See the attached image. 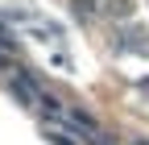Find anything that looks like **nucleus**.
I'll return each mask as SVG.
<instances>
[{
    "label": "nucleus",
    "mask_w": 149,
    "mask_h": 145,
    "mask_svg": "<svg viewBox=\"0 0 149 145\" xmlns=\"http://www.w3.org/2000/svg\"><path fill=\"white\" fill-rule=\"evenodd\" d=\"M74 13H79V17H91L95 8H91V0H74Z\"/></svg>",
    "instance_id": "obj_4"
},
{
    "label": "nucleus",
    "mask_w": 149,
    "mask_h": 145,
    "mask_svg": "<svg viewBox=\"0 0 149 145\" xmlns=\"http://www.w3.org/2000/svg\"><path fill=\"white\" fill-rule=\"evenodd\" d=\"M108 13H112V17H128V13H133V0H112Z\"/></svg>",
    "instance_id": "obj_2"
},
{
    "label": "nucleus",
    "mask_w": 149,
    "mask_h": 145,
    "mask_svg": "<svg viewBox=\"0 0 149 145\" xmlns=\"http://www.w3.org/2000/svg\"><path fill=\"white\" fill-rule=\"evenodd\" d=\"M13 91L21 96L25 104H37V100H42V91H37V83H33L29 75H17V79H13Z\"/></svg>",
    "instance_id": "obj_1"
},
{
    "label": "nucleus",
    "mask_w": 149,
    "mask_h": 145,
    "mask_svg": "<svg viewBox=\"0 0 149 145\" xmlns=\"http://www.w3.org/2000/svg\"><path fill=\"white\" fill-rule=\"evenodd\" d=\"M0 50H8V54L17 50V42H13V33H8V29H0Z\"/></svg>",
    "instance_id": "obj_3"
}]
</instances>
